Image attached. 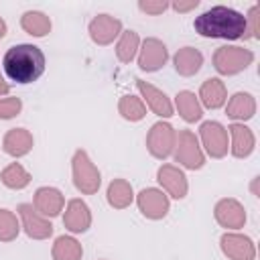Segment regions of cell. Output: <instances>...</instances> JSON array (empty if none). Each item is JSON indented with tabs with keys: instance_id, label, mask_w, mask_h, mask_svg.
I'll list each match as a JSON object with an SVG mask.
<instances>
[{
	"instance_id": "2e32d148",
	"label": "cell",
	"mask_w": 260,
	"mask_h": 260,
	"mask_svg": "<svg viewBox=\"0 0 260 260\" xmlns=\"http://www.w3.org/2000/svg\"><path fill=\"white\" fill-rule=\"evenodd\" d=\"M63 225L67 232L71 234H85L89 228H91V209L89 205L75 197V199H69L65 203V209H63Z\"/></svg>"
},
{
	"instance_id": "f546056e",
	"label": "cell",
	"mask_w": 260,
	"mask_h": 260,
	"mask_svg": "<svg viewBox=\"0 0 260 260\" xmlns=\"http://www.w3.org/2000/svg\"><path fill=\"white\" fill-rule=\"evenodd\" d=\"M20 234V219L10 209H0V242H14Z\"/></svg>"
},
{
	"instance_id": "9a60e30c",
	"label": "cell",
	"mask_w": 260,
	"mask_h": 260,
	"mask_svg": "<svg viewBox=\"0 0 260 260\" xmlns=\"http://www.w3.org/2000/svg\"><path fill=\"white\" fill-rule=\"evenodd\" d=\"M134 81H136V89L140 91V100L144 102V106L152 114H156L158 118H171L175 114L173 102L162 89H158L156 85H152V83H148V81H144L140 77L134 79Z\"/></svg>"
},
{
	"instance_id": "cb8c5ba5",
	"label": "cell",
	"mask_w": 260,
	"mask_h": 260,
	"mask_svg": "<svg viewBox=\"0 0 260 260\" xmlns=\"http://www.w3.org/2000/svg\"><path fill=\"white\" fill-rule=\"evenodd\" d=\"M106 201L114 209H126L134 203V189L126 179H114L106 189Z\"/></svg>"
},
{
	"instance_id": "52a82bcc",
	"label": "cell",
	"mask_w": 260,
	"mask_h": 260,
	"mask_svg": "<svg viewBox=\"0 0 260 260\" xmlns=\"http://www.w3.org/2000/svg\"><path fill=\"white\" fill-rule=\"evenodd\" d=\"M175 142H177V130L162 120L154 122L146 134V150L150 152V156L158 160H165L173 154Z\"/></svg>"
},
{
	"instance_id": "8fae6325",
	"label": "cell",
	"mask_w": 260,
	"mask_h": 260,
	"mask_svg": "<svg viewBox=\"0 0 260 260\" xmlns=\"http://www.w3.org/2000/svg\"><path fill=\"white\" fill-rule=\"evenodd\" d=\"M16 211H18L20 228L30 240H49L53 236V223L47 217H43L32 207V203H20Z\"/></svg>"
},
{
	"instance_id": "e0dca14e",
	"label": "cell",
	"mask_w": 260,
	"mask_h": 260,
	"mask_svg": "<svg viewBox=\"0 0 260 260\" xmlns=\"http://www.w3.org/2000/svg\"><path fill=\"white\" fill-rule=\"evenodd\" d=\"M225 130H228V136H230V152H232V156L248 158L256 148V136H254L252 128H248L242 122H232Z\"/></svg>"
},
{
	"instance_id": "7a4b0ae2",
	"label": "cell",
	"mask_w": 260,
	"mask_h": 260,
	"mask_svg": "<svg viewBox=\"0 0 260 260\" xmlns=\"http://www.w3.org/2000/svg\"><path fill=\"white\" fill-rule=\"evenodd\" d=\"M45 53L32 43L12 45L2 57V73L20 85L37 81L45 73Z\"/></svg>"
},
{
	"instance_id": "836d02e7",
	"label": "cell",
	"mask_w": 260,
	"mask_h": 260,
	"mask_svg": "<svg viewBox=\"0 0 260 260\" xmlns=\"http://www.w3.org/2000/svg\"><path fill=\"white\" fill-rule=\"evenodd\" d=\"M199 6V0H189V2H173V4H169V8H173L175 12H189V10H195Z\"/></svg>"
},
{
	"instance_id": "d590c367",
	"label": "cell",
	"mask_w": 260,
	"mask_h": 260,
	"mask_svg": "<svg viewBox=\"0 0 260 260\" xmlns=\"http://www.w3.org/2000/svg\"><path fill=\"white\" fill-rule=\"evenodd\" d=\"M6 32H8V26H6V20L0 16V39H4L6 37Z\"/></svg>"
},
{
	"instance_id": "3957f363",
	"label": "cell",
	"mask_w": 260,
	"mask_h": 260,
	"mask_svg": "<svg viewBox=\"0 0 260 260\" xmlns=\"http://www.w3.org/2000/svg\"><path fill=\"white\" fill-rule=\"evenodd\" d=\"M71 179L81 195H95L102 187V173L85 150H75L71 158Z\"/></svg>"
},
{
	"instance_id": "5b68a950",
	"label": "cell",
	"mask_w": 260,
	"mask_h": 260,
	"mask_svg": "<svg viewBox=\"0 0 260 260\" xmlns=\"http://www.w3.org/2000/svg\"><path fill=\"white\" fill-rule=\"evenodd\" d=\"M175 162L179 167H185L189 171H199L205 165V152L199 144V138L191 130H179L177 132V142L173 150Z\"/></svg>"
},
{
	"instance_id": "30bf717a",
	"label": "cell",
	"mask_w": 260,
	"mask_h": 260,
	"mask_svg": "<svg viewBox=\"0 0 260 260\" xmlns=\"http://www.w3.org/2000/svg\"><path fill=\"white\" fill-rule=\"evenodd\" d=\"M167 59H169V49L160 39L148 37V39L140 41V49H138L136 61H138V67L142 71L154 73V71L165 67Z\"/></svg>"
},
{
	"instance_id": "5bb4252c",
	"label": "cell",
	"mask_w": 260,
	"mask_h": 260,
	"mask_svg": "<svg viewBox=\"0 0 260 260\" xmlns=\"http://www.w3.org/2000/svg\"><path fill=\"white\" fill-rule=\"evenodd\" d=\"M122 20L112 16V14H98L91 18L89 26H87V32H89V39L100 45V47H106V45H112L114 41H118V37L122 35Z\"/></svg>"
},
{
	"instance_id": "9c48e42d",
	"label": "cell",
	"mask_w": 260,
	"mask_h": 260,
	"mask_svg": "<svg viewBox=\"0 0 260 260\" xmlns=\"http://www.w3.org/2000/svg\"><path fill=\"white\" fill-rule=\"evenodd\" d=\"M215 221L225 228V232H238L246 225V207L236 197H223L213 207Z\"/></svg>"
},
{
	"instance_id": "4316f807",
	"label": "cell",
	"mask_w": 260,
	"mask_h": 260,
	"mask_svg": "<svg viewBox=\"0 0 260 260\" xmlns=\"http://www.w3.org/2000/svg\"><path fill=\"white\" fill-rule=\"evenodd\" d=\"M138 49H140V37L136 30L128 28V30H122V35L118 37L116 41V57L120 63H132L138 55Z\"/></svg>"
},
{
	"instance_id": "d4e9b609",
	"label": "cell",
	"mask_w": 260,
	"mask_h": 260,
	"mask_svg": "<svg viewBox=\"0 0 260 260\" xmlns=\"http://www.w3.org/2000/svg\"><path fill=\"white\" fill-rule=\"evenodd\" d=\"M51 26H53L51 18L41 10H26L20 16V28L30 37H37V39L47 37L51 32Z\"/></svg>"
},
{
	"instance_id": "ffe728a7",
	"label": "cell",
	"mask_w": 260,
	"mask_h": 260,
	"mask_svg": "<svg viewBox=\"0 0 260 260\" xmlns=\"http://www.w3.org/2000/svg\"><path fill=\"white\" fill-rule=\"evenodd\" d=\"M256 114V98L250 91H236L225 102V116L234 122H246L252 120Z\"/></svg>"
},
{
	"instance_id": "ba28073f",
	"label": "cell",
	"mask_w": 260,
	"mask_h": 260,
	"mask_svg": "<svg viewBox=\"0 0 260 260\" xmlns=\"http://www.w3.org/2000/svg\"><path fill=\"white\" fill-rule=\"evenodd\" d=\"M134 201L138 205V211L152 221H158L162 217H167V213L171 211V199L162 189L156 187H146L142 189L138 195H134Z\"/></svg>"
},
{
	"instance_id": "603a6c76",
	"label": "cell",
	"mask_w": 260,
	"mask_h": 260,
	"mask_svg": "<svg viewBox=\"0 0 260 260\" xmlns=\"http://www.w3.org/2000/svg\"><path fill=\"white\" fill-rule=\"evenodd\" d=\"M173 108L179 112V116L187 122V124H195L203 118V108L199 104V98L195 91H189V89H183L175 95V104Z\"/></svg>"
},
{
	"instance_id": "4dcf8cb0",
	"label": "cell",
	"mask_w": 260,
	"mask_h": 260,
	"mask_svg": "<svg viewBox=\"0 0 260 260\" xmlns=\"http://www.w3.org/2000/svg\"><path fill=\"white\" fill-rule=\"evenodd\" d=\"M22 110V100L16 95L0 98V120H12L20 114Z\"/></svg>"
},
{
	"instance_id": "8d00e7d4",
	"label": "cell",
	"mask_w": 260,
	"mask_h": 260,
	"mask_svg": "<svg viewBox=\"0 0 260 260\" xmlns=\"http://www.w3.org/2000/svg\"><path fill=\"white\" fill-rule=\"evenodd\" d=\"M102 260H104V258H102Z\"/></svg>"
},
{
	"instance_id": "1f68e13d",
	"label": "cell",
	"mask_w": 260,
	"mask_h": 260,
	"mask_svg": "<svg viewBox=\"0 0 260 260\" xmlns=\"http://www.w3.org/2000/svg\"><path fill=\"white\" fill-rule=\"evenodd\" d=\"M260 6L252 4L248 14H246V24H248V39H260Z\"/></svg>"
},
{
	"instance_id": "484cf974",
	"label": "cell",
	"mask_w": 260,
	"mask_h": 260,
	"mask_svg": "<svg viewBox=\"0 0 260 260\" xmlns=\"http://www.w3.org/2000/svg\"><path fill=\"white\" fill-rule=\"evenodd\" d=\"M51 256H53V260H81L83 246L73 236H59L53 242Z\"/></svg>"
},
{
	"instance_id": "e575fe53",
	"label": "cell",
	"mask_w": 260,
	"mask_h": 260,
	"mask_svg": "<svg viewBox=\"0 0 260 260\" xmlns=\"http://www.w3.org/2000/svg\"><path fill=\"white\" fill-rule=\"evenodd\" d=\"M8 91H10V83L6 81V77H4V73L0 71V98H2V95H6Z\"/></svg>"
},
{
	"instance_id": "7c38bea8",
	"label": "cell",
	"mask_w": 260,
	"mask_h": 260,
	"mask_svg": "<svg viewBox=\"0 0 260 260\" xmlns=\"http://www.w3.org/2000/svg\"><path fill=\"white\" fill-rule=\"evenodd\" d=\"M219 248L228 260H256V244L250 236L240 232H223Z\"/></svg>"
},
{
	"instance_id": "83f0119b",
	"label": "cell",
	"mask_w": 260,
	"mask_h": 260,
	"mask_svg": "<svg viewBox=\"0 0 260 260\" xmlns=\"http://www.w3.org/2000/svg\"><path fill=\"white\" fill-rule=\"evenodd\" d=\"M0 181H2L4 187L12 189V191H20V189L28 187V183H30V173H28L20 162H10L8 167L2 169Z\"/></svg>"
},
{
	"instance_id": "8992f818",
	"label": "cell",
	"mask_w": 260,
	"mask_h": 260,
	"mask_svg": "<svg viewBox=\"0 0 260 260\" xmlns=\"http://www.w3.org/2000/svg\"><path fill=\"white\" fill-rule=\"evenodd\" d=\"M199 144L211 158H223L230 152V136L223 124L207 120L199 126Z\"/></svg>"
},
{
	"instance_id": "4fadbf2b",
	"label": "cell",
	"mask_w": 260,
	"mask_h": 260,
	"mask_svg": "<svg viewBox=\"0 0 260 260\" xmlns=\"http://www.w3.org/2000/svg\"><path fill=\"white\" fill-rule=\"evenodd\" d=\"M156 181L160 185V189L169 195V199H185L187 193H189V181H187V175L183 173L181 167L177 165H160L158 171H156Z\"/></svg>"
},
{
	"instance_id": "ac0fdd59",
	"label": "cell",
	"mask_w": 260,
	"mask_h": 260,
	"mask_svg": "<svg viewBox=\"0 0 260 260\" xmlns=\"http://www.w3.org/2000/svg\"><path fill=\"white\" fill-rule=\"evenodd\" d=\"M32 207L47 219L57 217L65 209V195L57 187H39L32 195Z\"/></svg>"
},
{
	"instance_id": "d6a6232c",
	"label": "cell",
	"mask_w": 260,
	"mask_h": 260,
	"mask_svg": "<svg viewBox=\"0 0 260 260\" xmlns=\"http://www.w3.org/2000/svg\"><path fill=\"white\" fill-rule=\"evenodd\" d=\"M167 8H169V2H165V0H140L138 2V10L144 14H150V16H158Z\"/></svg>"
},
{
	"instance_id": "277c9868",
	"label": "cell",
	"mask_w": 260,
	"mask_h": 260,
	"mask_svg": "<svg viewBox=\"0 0 260 260\" xmlns=\"http://www.w3.org/2000/svg\"><path fill=\"white\" fill-rule=\"evenodd\" d=\"M213 69L219 75H238L254 63V53L246 47L238 45H223L213 51Z\"/></svg>"
},
{
	"instance_id": "44dd1931",
	"label": "cell",
	"mask_w": 260,
	"mask_h": 260,
	"mask_svg": "<svg viewBox=\"0 0 260 260\" xmlns=\"http://www.w3.org/2000/svg\"><path fill=\"white\" fill-rule=\"evenodd\" d=\"M35 146V138L26 128H10L2 138V150L8 156H26Z\"/></svg>"
},
{
	"instance_id": "6da1fadb",
	"label": "cell",
	"mask_w": 260,
	"mask_h": 260,
	"mask_svg": "<svg viewBox=\"0 0 260 260\" xmlns=\"http://www.w3.org/2000/svg\"><path fill=\"white\" fill-rule=\"evenodd\" d=\"M193 28L203 39H223V41L248 39L246 14L223 4L211 6L199 16H195Z\"/></svg>"
},
{
	"instance_id": "d6986e66",
	"label": "cell",
	"mask_w": 260,
	"mask_h": 260,
	"mask_svg": "<svg viewBox=\"0 0 260 260\" xmlns=\"http://www.w3.org/2000/svg\"><path fill=\"white\" fill-rule=\"evenodd\" d=\"M199 104L201 108H207V110H219L225 106L228 102V87L225 83L219 79V77H209L201 83L199 87Z\"/></svg>"
},
{
	"instance_id": "f1b7e54d",
	"label": "cell",
	"mask_w": 260,
	"mask_h": 260,
	"mask_svg": "<svg viewBox=\"0 0 260 260\" xmlns=\"http://www.w3.org/2000/svg\"><path fill=\"white\" fill-rule=\"evenodd\" d=\"M118 114L128 122H140L146 116V106L138 95L126 93L118 100Z\"/></svg>"
},
{
	"instance_id": "7402d4cb",
	"label": "cell",
	"mask_w": 260,
	"mask_h": 260,
	"mask_svg": "<svg viewBox=\"0 0 260 260\" xmlns=\"http://www.w3.org/2000/svg\"><path fill=\"white\" fill-rule=\"evenodd\" d=\"M173 65H175V71L179 75L193 77L203 67V53L199 49H195V47H181L173 55Z\"/></svg>"
}]
</instances>
